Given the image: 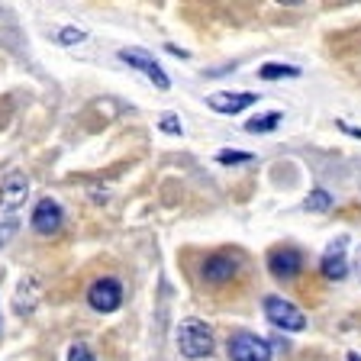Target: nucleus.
Instances as JSON below:
<instances>
[{
  "mask_svg": "<svg viewBox=\"0 0 361 361\" xmlns=\"http://www.w3.org/2000/svg\"><path fill=\"white\" fill-rule=\"evenodd\" d=\"M239 258L229 255V252H219V255H210L203 262V278L210 284H226V281H233L239 274Z\"/></svg>",
  "mask_w": 361,
  "mask_h": 361,
  "instance_id": "11",
  "label": "nucleus"
},
{
  "mask_svg": "<svg viewBox=\"0 0 361 361\" xmlns=\"http://www.w3.org/2000/svg\"><path fill=\"white\" fill-rule=\"evenodd\" d=\"M300 268H303V255L297 252V248H290V245L271 248L268 271H271V274H274L278 281H293L297 274H300Z\"/></svg>",
  "mask_w": 361,
  "mask_h": 361,
  "instance_id": "9",
  "label": "nucleus"
},
{
  "mask_svg": "<svg viewBox=\"0 0 361 361\" xmlns=\"http://www.w3.org/2000/svg\"><path fill=\"white\" fill-rule=\"evenodd\" d=\"M329 207H332V197H329V190H323V188L310 190L307 200H303V210H310V213H326Z\"/></svg>",
  "mask_w": 361,
  "mask_h": 361,
  "instance_id": "13",
  "label": "nucleus"
},
{
  "mask_svg": "<svg viewBox=\"0 0 361 361\" xmlns=\"http://www.w3.org/2000/svg\"><path fill=\"white\" fill-rule=\"evenodd\" d=\"M87 303L97 313H116L123 303V284L116 278H100L87 287Z\"/></svg>",
  "mask_w": 361,
  "mask_h": 361,
  "instance_id": "4",
  "label": "nucleus"
},
{
  "mask_svg": "<svg viewBox=\"0 0 361 361\" xmlns=\"http://www.w3.org/2000/svg\"><path fill=\"white\" fill-rule=\"evenodd\" d=\"M252 104H258V94H233V90H216V94H210L207 97V106L216 113H223V116H235V113L248 110Z\"/></svg>",
  "mask_w": 361,
  "mask_h": 361,
  "instance_id": "10",
  "label": "nucleus"
},
{
  "mask_svg": "<svg viewBox=\"0 0 361 361\" xmlns=\"http://www.w3.org/2000/svg\"><path fill=\"white\" fill-rule=\"evenodd\" d=\"M297 75H300V68H293V65H264L262 68L264 81H274V78H297Z\"/></svg>",
  "mask_w": 361,
  "mask_h": 361,
  "instance_id": "16",
  "label": "nucleus"
},
{
  "mask_svg": "<svg viewBox=\"0 0 361 361\" xmlns=\"http://www.w3.org/2000/svg\"><path fill=\"white\" fill-rule=\"evenodd\" d=\"M229 358L233 361H271V342L252 332H239L229 338Z\"/></svg>",
  "mask_w": 361,
  "mask_h": 361,
  "instance_id": "5",
  "label": "nucleus"
},
{
  "mask_svg": "<svg viewBox=\"0 0 361 361\" xmlns=\"http://www.w3.org/2000/svg\"><path fill=\"white\" fill-rule=\"evenodd\" d=\"M26 197H30V178L23 171H10L7 178L0 180V213L16 216L20 207L26 203Z\"/></svg>",
  "mask_w": 361,
  "mask_h": 361,
  "instance_id": "6",
  "label": "nucleus"
},
{
  "mask_svg": "<svg viewBox=\"0 0 361 361\" xmlns=\"http://www.w3.org/2000/svg\"><path fill=\"white\" fill-rule=\"evenodd\" d=\"M348 361H361V355H355V352H348Z\"/></svg>",
  "mask_w": 361,
  "mask_h": 361,
  "instance_id": "22",
  "label": "nucleus"
},
{
  "mask_svg": "<svg viewBox=\"0 0 361 361\" xmlns=\"http://www.w3.org/2000/svg\"><path fill=\"white\" fill-rule=\"evenodd\" d=\"M338 129H345L348 135H355V139H361V129H352V126H348V123H338Z\"/></svg>",
  "mask_w": 361,
  "mask_h": 361,
  "instance_id": "20",
  "label": "nucleus"
},
{
  "mask_svg": "<svg viewBox=\"0 0 361 361\" xmlns=\"http://www.w3.org/2000/svg\"><path fill=\"white\" fill-rule=\"evenodd\" d=\"M158 129H161V133H168V135H180V133H184V126H180V120L174 116V113H165V116L158 120Z\"/></svg>",
  "mask_w": 361,
  "mask_h": 361,
  "instance_id": "18",
  "label": "nucleus"
},
{
  "mask_svg": "<svg viewBox=\"0 0 361 361\" xmlns=\"http://www.w3.org/2000/svg\"><path fill=\"white\" fill-rule=\"evenodd\" d=\"M213 329L203 319H184V323L178 326V352L184 355V358H207V355H213Z\"/></svg>",
  "mask_w": 361,
  "mask_h": 361,
  "instance_id": "1",
  "label": "nucleus"
},
{
  "mask_svg": "<svg viewBox=\"0 0 361 361\" xmlns=\"http://www.w3.org/2000/svg\"><path fill=\"white\" fill-rule=\"evenodd\" d=\"M281 120H284V116L274 110V113H264V116H252V120L245 123V129H248V133H258V135H262V133H274V129L281 126Z\"/></svg>",
  "mask_w": 361,
  "mask_h": 361,
  "instance_id": "12",
  "label": "nucleus"
},
{
  "mask_svg": "<svg viewBox=\"0 0 361 361\" xmlns=\"http://www.w3.org/2000/svg\"><path fill=\"white\" fill-rule=\"evenodd\" d=\"M55 39H59L61 45H78L87 39V30H84V26H61V30L55 32Z\"/></svg>",
  "mask_w": 361,
  "mask_h": 361,
  "instance_id": "14",
  "label": "nucleus"
},
{
  "mask_svg": "<svg viewBox=\"0 0 361 361\" xmlns=\"http://www.w3.org/2000/svg\"><path fill=\"white\" fill-rule=\"evenodd\" d=\"M120 61L129 68H135V71H142L145 78H149L152 84H155L158 90H168L171 87V78L165 75V68L158 65L155 59H152L145 49H139V45H129V49H120Z\"/></svg>",
  "mask_w": 361,
  "mask_h": 361,
  "instance_id": "3",
  "label": "nucleus"
},
{
  "mask_svg": "<svg viewBox=\"0 0 361 361\" xmlns=\"http://www.w3.org/2000/svg\"><path fill=\"white\" fill-rule=\"evenodd\" d=\"M68 361H97V358H94V352L84 342H75V345L68 348Z\"/></svg>",
  "mask_w": 361,
  "mask_h": 361,
  "instance_id": "19",
  "label": "nucleus"
},
{
  "mask_svg": "<svg viewBox=\"0 0 361 361\" xmlns=\"http://www.w3.org/2000/svg\"><path fill=\"white\" fill-rule=\"evenodd\" d=\"M219 165H245V161H255V155L252 152H235V149H223L216 155Z\"/></svg>",
  "mask_w": 361,
  "mask_h": 361,
  "instance_id": "17",
  "label": "nucleus"
},
{
  "mask_svg": "<svg viewBox=\"0 0 361 361\" xmlns=\"http://www.w3.org/2000/svg\"><path fill=\"white\" fill-rule=\"evenodd\" d=\"M32 229H36L39 235H55L61 229V223H65V213H61V203L52 200V197H42V200L32 207V216H30Z\"/></svg>",
  "mask_w": 361,
  "mask_h": 361,
  "instance_id": "8",
  "label": "nucleus"
},
{
  "mask_svg": "<svg viewBox=\"0 0 361 361\" xmlns=\"http://www.w3.org/2000/svg\"><path fill=\"white\" fill-rule=\"evenodd\" d=\"M16 229H20V216H10V213H0V248H4L10 239H13V235H16Z\"/></svg>",
  "mask_w": 361,
  "mask_h": 361,
  "instance_id": "15",
  "label": "nucleus"
},
{
  "mask_svg": "<svg viewBox=\"0 0 361 361\" xmlns=\"http://www.w3.org/2000/svg\"><path fill=\"white\" fill-rule=\"evenodd\" d=\"M355 271H358V278H361V245H358V255H355Z\"/></svg>",
  "mask_w": 361,
  "mask_h": 361,
  "instance_id": "21",
  "label": "nucleus"
},
{
  "mask_svg": "<svg viewBox=\"0 0 361 361\" xmlns=\"http://www.w3.org/2000/svg\"><path fill=\"white\" fill-rule=\"evenodd\" d=\"M345 248H348V239L345 235H338L326 245L323 258H319V274L326 281H345L348 274V258H345Z\"/></svg>",
  "mask_w": 361,
  "mask_h": 361,
  "instance_id": "7",
  "label": "nucleus"
},
{
  "mask_svg": "<svg viewBox=\"0 0 361 361\" xmlns=\"http://www.w3.org/2000/svg\"><path fill=\"white\" fill-rule=\"evenodd\" d=\"M264 316L284 332H303L307 329V316H303V310L293 307V303L284 300V297H274V293L264 297Z\"/></svg>",
  "mask_w": 361,
  "mask_h": 361,
  "instance_id": "2",
  "label": "nucleus"
}]
</instances>
